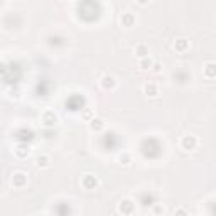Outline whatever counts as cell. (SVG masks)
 I'll list each match as a JSON object with an SVG mask.
<instances>
[{
	"label": "cell",
	"instance_id": "6da1fadb",
	"mask_svg": "<svg viewBox=\"0 0 216 216\" xmlns=\"http://www.w3.org/2000/svg\"><path fill=\"white\" fill-rule=\"evenodd\" d=\"M101 14L100 3L96 0H81L78 3V15L79 19L86 20V22H93L96 20Z\"/></svg>",
	"mask_w": 216,
	"mask_h": 216
},
{
	"label": "cell",
	"instance_id": "7a4b0ae2",
	"mask_svg": "<svg viewBox=\"0 0 216 216\" xmlns=\"http://www.w3.org/2000/svg\"><path fill=\"white\" fill-rule=\"evenodd\" d=\"M160 144H159L155 138H147V140H144V144H142V152H144V155L149 159H155L160 154Z\"/></svg>",
	"mask_w": 216,
	"mask_h": 216
},
{
	"label": "cell",
	"instance_id": "3957f363",
	"mask_svg": "<svg viewBox=\"0 0 216 216\" xmlns=\"http://www.w3.org/2000/svg\"><path fill=\"white\" fill-rule=\"evenodd\" d=\"M66 107H68L69 110H73V111H76V110H79V108L83 107V98H81V96H71V98L66 101Z\"/></svg>",
	"mask_w": 216,
	"mask_h": 216
},
{
	"label": "cell",
	"instance_id": "277c9868",
	"mask_svg": "<svg viewBox=\"0 0 216 216\" xmlns=\"http://www.w3.org/2000/svg\"><path fill=\"white\" fill-rule=\"evenodd\" d=\"M17 138L19 140H30L32 138V132L30 130H20L19 133H17Z\"/></svg>",
	"mask_w": 216,
	"mask_h": 216
},
{
	"label": "cell",
	"instance_id": "5b68a950",
	"mask_svg": "<svg viewBox=\"0 0 216 216\" xmlns=\"http://www.w3.org/2000/svg\"><path fill=\"white\" fill-rule=\"evenodd\" d=\"M154 203V194H144L142 196V204L144 206H150Z\"/></svg>",
	"mask_w": 216,
	"mask_h": 216
},
{
	"label": "cell",
	"instance_id": "8992f818",
	"mask_svg": "<svg viewBox=\"0 0 216 216\" xmlns=\"http://www.w3.org/2000/svg\"><path fill=\"white\" fill-rule=\"evenodd\" d=\"M215 73H216V66H213V64L206 66V74H208V76H213Z\"/></svg>",
	"mask_w": 216,
	"mask_h": 216
},
{
	"label": "cell",
	"instance_id": "52a82bcc",
	"mask_svg": "<svg viewBox=\"0 0 216 216\" xmlns=\"http://www.w3.org/2000/svg\"><path fill=\"white\" fill-rule=\"evenodd\" d=\"M184 145L193 147V145H194V138H184Z\"/></svg>",
	"mask_w": 216,
	"mask_h": 216
},
{
	"label": "cell",
	"instance_id": "ba28073f",
	"mask_svg": "<svg viewBox=\"0 0 216 216\" xmlns=\"http://www.w3.org/2000/svg\"><path fill=\"white\" fill-rule=\"evenodd\" d=\"M145 89H147V93L150 91V93H154V95H155V88H154V86H147Z\"/></svg>",
	"mask_w": 216,
	"mask_h": 216
},
{
	"label": "cell",
	"instance_id": "9c48e42d",
	"mask_svg": "<svg viewBox=\"0 0 216 216\" xmlns=\"http://www.w3.org/2000/svg\"><path fill=\"white\" fill-rule=\"evenodd\" d=\"M213 213H216V206H215V208H213Z\"/></svg>",
	"mask_w": 216,
	"mask_h": 216
}]
</instances>
